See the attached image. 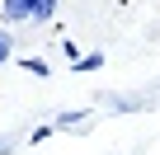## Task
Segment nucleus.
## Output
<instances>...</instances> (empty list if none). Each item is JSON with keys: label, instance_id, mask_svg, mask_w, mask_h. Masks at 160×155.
<instances>
[{"label": "nucleus", "instance_id": "nucleus-5", "mask_svg": "<svg viewBox=\"0 0 160 155\" xmlns=\"http://www.w3.org/2000/svg\"><path fill=\"white\" fill-rule=\"evenodd\" d=\"M10 52H14V38H10V28H0V61H10Z\"/></svg>", "mask_w": 160, "mask_h": 155}, {"label": "nucleus", "instance_id": "nucleus-3", "mask_svg": "<svg viewBox=\"0 0 160 155\" xmlns=\"http://www.w3.org/2000/svg\"><path fill=\"white\" fill-rule=\"evenodd\" d=\"M99 66H104V52H90V56H80V61H75V70H85V75L99 70Z\"/></svg>", "mask_w": 160, "mask_h": 155}, {"label": "nucleus", "instance_id": "nucleus-6", "mask_svg": "<svg viewBox=\"0 0 160 155\" xmlns=\"http://www.w3.org/2000/svg\"><path fill=\"white\" fill-rule=\"evenodd\" d=\"M14 150V136H0V155H10Z\"/></svg>", "mask_w": 160, "mask_h": 155}, {"label": "nucleus", "instance_id": "nucleus-1", "mask_svg": "<svg viewBox=\"0 0 160 155\" xmlns=\"http://www.w3.org/2000/svg\"><path fill=\"white\" fill-rule=\"evenodd\" d=\"M61 0H5L0 5V14H5V24H47L57 14Z\"/></svg>", "mask_w": 160, "mask_h": 155}, {"label": "nucleus", "instance_id": "nucleus-4", "mask_svg": "<svg viewBox=\"0 0 160 155\" xmlns=\"http://www.w3.org/2000/svg\"><path fill=\"white\" fill-rule=\"evenodd\" d=\"M19 66H24V70H33V75H47V61H42V56H24Z\"/></svg>", "mask_w": 160, "mask_h": 155}, {"label": "nucleus", "instance_id": "nucleus-2", "mask_svg": "<svg viewBox=\"0 0 160 155\" xmlns=\"http://www.w3.org/2000/svg\"><path fill=\"white\" fill-rule=\"evenodd\" d=\"M85 118H90L85 108H75V113H61V118H57V127H61V132H71V127H80V122H85Z\"/></svg>", "mask_w": 160, "mask_h": 155}]
</instances>
